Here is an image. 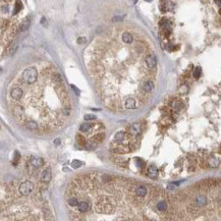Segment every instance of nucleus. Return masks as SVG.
<instances>
[{
	"label": "nucleus",
	"instance_id": "nucleus-1",
	"mask_svg": "<svg viewBox=\"0 0 221 221\" xmlns=\"http://www.w3.org/2000/svg\"><path fill=\"white\" fill-rule=\"evenodd\" d=\"M179 219L221 220V181H206L182 191L173 202Z\"/></svg>",
	"mask_w": 221,
	"mask_h": 221
},
{
	"label": "nucleus",
	"instance_id": "nucleus-2",
	"mask_svg": "<svg viewBox=\"0 0 221 221\" xmlns=\"http://www.w3.org/2000/svg\"><path fill=\"white\" fill-rule=\"evenodd\" d=\"M38 81V72L35 67H28L21 74V81L25 84H35Z\"/></svg>",
	"mask_w": 221,
	"mask_h": 221
},
{
	"label": "nucleus",
	"instance_id": "nucleus-3",
	"mask_svg": "<svg viewBox=\"0 0 221 221\" xmlns=\"http://www.w3.org/2000/svg\"><path fill=\"white\" fill-rule=\"evenodd\" d=\"M34 183L31 181H25L18 188V192L21 196H29L32 192L34 191Z\"/></svg>",
	"mask_w": 221,
	"mask_h": 221
},
{
	"label": "nucleus",
	"instance_id": "nucleus-4",
	"mask_svg": "<svg viewBox=\"0 0 221 221\" xmlns=\"http://www.w3.org/2000/svg\"><path fill=\"white\" fill-rule=\"evenodd\" d=\"M141 132H142V126L140 123H134L127 130V134L134 139H136L137 137L140 136Z\"/></svg>",
	"mask_w": 221,
	"mask_h": 221
},
{
	"label": "nucleus",
	"instance_id": "nucleus-5",
	"mask_svg": "<svg viewBox=\"0 0 221 221\" xmlns=\"http://www.w3.org/2000/svg\"><path fill=\"white\" fill-rule=\"evenodd\" d=\"M23 96V90L18 86H14L11 90H10V97L14 101H20Z\"/></svg>",
	"mask_w": 221,
	"mask_h": 221
},
{
	"label": "nucleus",
	"instance_id": "nucleus-6",
	"mask_svg": "<svg viewBox=\"0 0 221 221\" xmlns=\"http://www.w3.org/2000/svg\"><path fill=\"white\" fill-rule=\"evenodd\" d=\"M134 193L136 196L138 197H141V198H144V197H146L148 195V188H146L145 186H142V184H139V186H137L136 188H135L134 190Z\"/></svg>",
	"mask_w": 221,
	"mask_h": 221
},
{
	"label": "nucleus",
	"instance_id": "nucleus-7",
	"mask_svg": "<svg viewBox=\"0 0 221 221\" xmlns=\"http://www.w3.org/2000/svg\"><path fill=\"white\" fill-rule=\"evenodd\" d=\"M127 135L128 134L125 132H116L112 142H114V143H124V142H128L127 141Z\"/></svg>",
	"mask_w": 221,
	"mask_h": 221
},
{
	"label": "nucleus",
	"instance_id": "nucleus-8",
	"mask_svg": "<svg viewBox=\"0 0 221 221\" xmlns=\"http://www.w3.org/2000/svg\"><path fill=\"white\" fill-rule=\"evenodd\" d=\"M138 105V101L132 97H128L124 101V108L125 109H135Z\"/></svg>",
	"mask_w": 221,
	"mask_h": 221
},
{
	"label": "nucleus",
	"instance_id": "nucleus-9",
	"mask_svg": "<svg viewBox=\"0 0 221 221\" xmlns=\"http://www.w3.org/2000/svg\"><path fill=\"white\" fill-rule=\"evenodd\" d=\"M30 165H31L33 168L35 169H39L40 167H42L43 165H44V160L42 159V158H33V159H31L30 161Z\"/></svg>",
	"mask_w": 221,
	"mask_h": 221
},
{
	"label": "nucleus",
	"instance_id": "nucleus-10",
	"mask_svg": "<svg viewBox=\"0 0 221 221\" xmlns=\"http://www.w3.org/2000/svg\"><path fill=\"white\" fill-rule=\"evenodd\" d=\"M76 208H78V210L81 212V213H86L90 208V202L80 201L78 204V206H76Z\"/></svg>",
	"mask_w": 221,
	"mask_h": 221
},
{
	"label": "nucleus",
	"instance_id": "nucleus-11",
	"mask_svg": "<svg viewBox=\"0 0 221 221\" xmlns=\"http://www.w3.org/2000/svg\"><path fill=\"white\" fill-rule=\"evenodd\" d=\"M121 41L124 43V44H132V43L135 42L134 36L132 35L128 32H124L123 34L121 35Z\"/></svg>",
	"mask_w": 221,
	"mask_h": 221
},
{
	"label": "nucleus",
	"instance_id": "nucleus-12",
	"mask_svg": "<svg viewBox=\"0 0 221 221\" xmlns=\"http://www.w3.org/2000/svg\"><path fill=\"white\" fill-rule=\"evenodd\" d=\"M50 179H51V169L47 168L45 169L42 172V174H41V181L47 183V182L50 181Z\"/></svg>",
	"mask_w": 221,
	"mask_h": 221
},
{
	"label": "nucleus",
	"instance_id": "nucleus-13",
	"mask_svg": "<svg viewBox=\"0 0 221 221\" xmlns=\"http://www.w3.org/2000/svg\"><path fill=\"white\" fill-rule=\"evenodd\" d=\"M30 27V18H25V20L21 21V23L18 25V31L20 32H23V31H27L28 29H29Z\"/></svg>",
	"mask_w": 221,
	"mask_h": 221
},
{
	"label": "nucleus",
	"instance_id": "nucleus-14",
	"mask_svg": "<svg viewBox=\"0 0 221 221\" xmlns=\"http://www.w3.org/2000/svg\"><path fill=\"white\" fill-rule=\"evenodd\" d=\"M95 126V124L94 123H91V122H86V123H83L81 125L80 127V130L83 132H89L90 130H92V127H94Z\"/></svg>",
	"mask_w": 221,
	"mask_h": 221
},
{
	"label": "nucleus",
	"instance_id": "nucleus-15",
	"mask_svg": "<svg viewBox=\"0 0 221 221\" xmlns=\"http://www.w3.org/2000/svg\"><path fill=\"white\" fill-rule=\"evenodd\" d=\"M21 9H23V3H21V0H16V2H14V6H13V12H12V14H18V12L21 11Z\"/></svg>",
	"mask_w": 221,
	"mask_h": 221
},
{
	"label": "nucleus",
	"instance_id": "nucleus-16",
	"mask_svg": "<svg viewBox=\"0 0 221 221\" xmlns=\"http://www.w3.org/2000/svg\"><path fill=\"white\" fill-rule=\"evenodd\" d=\"M148 175H149L150 177H152V178H155L156 176H157L158 174V170L157 168H156L155 166H150L149 168H148Z\"/></svg>",
	"mask_w": 221,
	"mask_h": 221
},
{
	"label": "nucleus",
	"instance_id": "nucleus-17",
	"mask_svg": "<svg viewBox=\"0 0 221 221\" xmlns=\"http://www.w3.org/2000/svg\"><path fill=\"white\" fill-rule=\"evenodd\" d=\"M98 143H96L94 140H91L89 142H87V144H86V149L89 150V151H92V150H95V148L97 147Z\"/></svg>",
	"mask_w": 221,
	"mask_h": 221
},
{
	"label": "nucleus",
	"instance_id": "nucleus-18",
	"mask_svg": "<svg viewBox=\"0 0 221 221\" xmlns=\"http://www.w3.org/2000/svg\"><path fill=\"white\" fill-rule=\"evenodd\" d=\"M104 139H105V135L103 134V132H99V134L95 135V136H94L93 138H92V140H94V141L96 142V143L100 144L101 142L104 141Z\"/></svg>",
	"mask_w": 221,
	"mask_h": 221
},
{
	"label": "nucleus",
	"instance_id": "nucleus-19",
	"mask_svg": "<svg viewBox=\"0 0 221 221\" xmlns=\"http://www.w3.org/2000/svg\"><path fill=\"white\" fill-rule=\"evenodd\" d=\"M76 139V142H78V144L80 146H86V144H87V140H86V138L83 136V135L78 134Z\"/></svg>",
	"mask_w": 221,
	"mask_h": 221
},
{
	"label": "nucleus",
	"instance_id": "nucleus-20",
	"mask_svg": "<svg viewBox=\"0 0 221 221\" xmlns=\"http://www.w3.org/2000/svg\"><path fill=\"white\" fill-rule=\"evenodd\" d=\"M79 202H80V201H79L76 197H72V198H69L67 200V203H68V205H69L70 207H76L78 204H79Z\"/></svg>",
	"mask_w": 221,
	"mask_h": 221
},
{
	"label": "nucleus",
	"instance_id": "nucleus-21",
	"mask_svg": "<svg viewBox=\"0 0 221 221\" xmlns=\"http://www.w3.org/2000/svg\"><path fill=\"white\" fill-rule=\"evenodd\" d=\"M201 72H202V69H201V67L200 66H198V67H196L195 68V70H194V78H196V79H199L201 76Z\"/></svg>",
	"mask_w": 221,
	"mask_h": 221
},
{
	"label": "nucleus",
	"instance_id": "nucleus-22",
	"mask_svg": "<svg viewBox=\"0 0 221 221\" xmlns=\"http://www.w3.org/2000/svg\"><path fill=\"white\" fill-rule=\"evenodd\" d=\"M16 49V43H12V44L8 47V53H9V54H12V53H14Z\"/></svg>",
	"mask_w": 221,
	"mask_h": 221
},
{
	"label": "nucleus",
	"instance_id": "nucleus-23",
	"mask_svg": "<svg viewBox=\"0 0 221 221\" xmlns=\"http://www.w3.org/2000/svg\"><path fill=\"white\" fill-rule=\"evenodd\" d=\"M81 162H80V161H78V160H74V162L72 163V166L74 167V168H78L79 166H81Z\"/></svg>",
	"mask_w": 221,
	"mask_h": 221
},
{
	"label": "nucleus",
	"instance_id": "nucleus-24",
	"mask_svg": "<svg viewBox=\"0 0 221 221\" xmlns=\"http://www.w3.org/2000/svg\"><path fill=\"white\" fill-rule=\"evenodd\" d=\"M85 119L86 120H94V119H96V117L94 116V115H91V114H87V115H85Z\"/></svg>",
	"mask_w": 221,
	"mask_h": 221
},
{
	"label": "nucleus",
	"instance_id": "nucleus-25",
	"mask_svg": "<svg viewBox=\"0 0 221 221\" xmlns=\"http://www.w3.org/2000/svg\"><path fill=\"white\" fill-rule=\"evenodd\" d=\"M21 156H20V153L18 152H16V158H14V164H18V161L20 160Z\"/></svg>",
	"mask_w": 221,
	"mask_h": 221
},
{
	"label": "nucleus",
	"instance_id": "nucleus-26",
	"mask_svg": "<svg viewBox=\"0 0 221 221\" xmlns=\"http://www.w3.org/2000/svg\"><path fill=\"white\" fill-rule=\"evenodd\" d=\"M136 162L139 164V166H142V165H144V162H143V161H141L140 159H137V160H136Z\"/></svg>",
	"mask_w": 221,
	"mask_h": 221
},
{
	"label": "nucleus",
	"instance_id": "nucleus-27",
	"mask_svg": "<svg viewBox=\"0 0 221 221\" xmlns=\"http://www.w3.org/2000/svg\"><path fill=\"white\" fill-rule=\"evenodd\" d=\"M55 144H56V145H58V144H59V140H56V141H55Z\"/></svg>",
	"mask_w": 221,
	"mask_h": 221
},
{
	"label": "nucleus",
	"instance_id": "nucleus-28",
	"mask_svg": "<svg viewBox=\"0 0 221 221\" xmlns=\"http://www.w3.org/2000/svg\"><path fill=\"white\" fill-rule=\"evenodd\" d=\"M145 1H147V2H151V1H153V0H145Z\"/></svg>",
	"mask_w": 221,
	"mask_h": 221
}]
</instances>
